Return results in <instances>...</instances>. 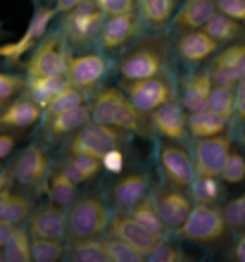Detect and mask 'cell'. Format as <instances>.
Segmentation results:
<instances>
[{"label": "cell", "instance_id": "23", "mask_svg": "<svg viewBox=\"0 0 245 262\" xmlns=\"http://www.w3.org/2000/svg\"><path fill=\"white\" fill-rule=\"evenodd\" d=\"M148 193H150V179L148 174L141 172L124 174L112 188V198H115V205L119 210H131L138 200H143Z\"/></svg>", "mask_w": 245, "mask_h": 262}, {"label": "cell", "instance_id": "20", "mask_svg": "<svg viewBox=\"0 0 245 262\" xmlns=\"http://www.w3.org/2000/svg\"><path fill=\"white\" fill-rule=\"evenodd\" d=\"M91 122V107L88 105H79L72 110H62V112H50L46 115V138L48 141H60L64 136H72L81 129L83 124Z\"/></svg>", "mask_w": 245, "mask_h": 262}, {"label": "cell", "instance_id": "10", "mask_svg": "<svg viewBox=\"0 0 245 262\" xmlns=\"http://www.w3.org/2000/svg\"><path fill=\"white\" fill-rule=\"evenodd\" d=\"M231 138L226 134L219 136H207V138H197L195 150H193V169L200 177H219V169L224 165V160L231 152Z\"/></svg>", "mask_w": 245, "mask_h": 262}, {"label": "cell", "instance_id": "42", "mask_svg": "<svg viewBox=\"0 0 245 262\" xmlns=\"http://www.w3.org/2000/svg\"><path fill=\"white\" fill-rule=\"evenodd\" d=\"M221 214H224V222L229 229L243 231L245 229V193L229 200V203L221 207Z\"/></svg>", "mask_w": 245, "mask_h": 262}, {"label": "cell", "instance_id": "53", "mask_svg": "<svg viewBox=\"0 0 245 262\" xmlns=\"http://www.w3.org/2000/svg\"><path fill=\"white\" fill-rule=\"evenodd\" d=\"M12 188V172H5V169H0V195L10 191Z\"/></svg>", "mask_w": 245, "mask_h": 262}, {"label": "cell", "instance_id": "16", "mask_svg": "<svg viewBox=\"0 0 245 262\" xmlns=\"http://www.w3.org/2000/svg\"><path fill=\"white\" fill-rule=\"evenodd\" d=\"M155 205H157V212L162 217L164 227L167 229H179L181 224L186 222L188 212H191V198L184 193V188H176V186H162L157 191L155 195Z\"/></svg>", "mask_w": 245, "mask_h": 262}, {"label": "cell", "instance_id": "2", "mask_svg": "<svg viewBox=\"0 0 245 262\" xmlns=\"http://www.w3.org/2000/svg\"><path fill=\"white\" fill-rule=\"evenodd\" d=\"M157 74H167V43L157 36L143 38L119 62L122 81H136Z\"/></svg>", "mask_w": 245, "mask_h": 262}, {"label": "cell", "instance_id": "4", "mask_svg": "<svg viewBox=\"0 0 245 262\" xmlns=\"http://www.w3.org/2000/svg\"><path fill=\"white\" fill-rule=\"evenodd\" d=\"M176 231L184 241L214 243L219 238H224L229 227L224 222L221 207H217L214 203H195V205H191V212Z\"/></svg>", "mask_w": 245, "mask_h": 262}, {"label": "cell", "instance_id": "15", "mask_svg": "<svg viewBox=\"0 0 245 262\" xmlns=\"http://www.w3.org/2000/svg\"><path fill=\"white\" fill-rule=\"evenodd\" d=\"M221 48L217 41H212L203 29H193V31H181L176 34V55L186 64H205L214 53Z\"/></svg>", "mask_w": 245, "mask_h": 262}, {"label": "cell", "instance_id": "3", "mask_svg": "<svg viewBox=\"0 0 245 262\" xmlns=\"http://www.w3.org/2000/svg\"><path fill=\"white\" fill-rule=\"evenodd\" d=\"M67 236L79 238V236H100L107 231L109 212L105 200L98 193L76 195V200L67 207Z\"/></svg>", "mask_w": 245, "mask_h": 262}, {"label": "cell", "instance_id": "29", "mask_svg": "<svg viewBox=\"0 0 245 262\" xmlns=\"http://www.w3.org/2000/svg\"><path fill=\"white\" fill-rule=\"evenodd\" d=\"M203 31L210 36L212 41H217L219 46L233 43V41H238V38H243L245 36L243 24L236 21V19H231V17H226V14H221V12L212 14L210 19H207V24L203 27Z\"/></svg>", "mask_w": 245, "mask_h": 262}, {"label": "cell", "instance_id": "5", "mask_svg": "<svg viewBox=\"0 0 245 262\" xmlns=\"http://www.w3.org/2000/svg\"><path fill=\"white\" fill-rule=\"evenodd\" d=\"M129 138H131L129 131L115 129V126L100 124V122H88L72 136L69 152H83V155L102 158L112 148H122L124 143H129Z\"/></svg>", "mask_w": 245, "mask_h": 262}, {"label": "cell", "instance_id": "19", "mask_svg": "<svg viewBox=\"0 0 245 262\" xmlns=\"http://www.w3.org/2000/svg\"><path fill=\"white\" fill-rule=\"evenodd\" d=\"M29 234L41 236V238H67V212L55 205H43L29 214Z\"/></svg>", "mask_w": 245, "mask_h": 262}, {"label": "cell", "instance_id": "51", "mask_svg": "<svg viewBox=\"0 0 245 262\" xmlns=\"http://www.w3.org/2000/svg\"><path fill=\"white\" fill-rule=\"evenodd\" d=\"M231 257H233L236 262H245V229H243V234L236 238V243H233Z\"/></svg>", "mask_w": 245, "mask_h": 262}, {"label": "cell", "instance_id": "1", "mask_svg": "<svg viewBox=\"0 0 245 262\" xmlns=\"http://www.w3.org/2000/svg\"><path fill=\"white\" fill-rule=\"evenodd\" d=\"M91 122H100V124L115 126V129H124L129 134H143L148 129L145 115L141 110H136L129 98L124 96V91L117 89V86L102 89L96 96L93 105H91Z\"/></svg>", "mask_w": 245, "mask_h": 262}, {"label": "cell", "instance_id": "41", "mask_svg": "<svg viewBox=\"0 0 245 262\" xmlns=\"http://www.w3.org/2000/svg\"><path fill=\"white\" fill-rule=\"evenodd\" d=\"M219 179L229 184V186H236V184H243L245 181V155L240 150L229 152V158L224 160V165L219 169Z\"/></svg>", "mask_w": 245, "mask_h": 262}, {"label": "cell", "instance_id": "32", "mask_svg": "<svg viewBox=\"0 0 245 262\" xmlns=\"http://www.w3.org/2000/svg\"><path fill=\"white\" fill-rule=\"evenodd\" d=\"M67 81H69L67 76H29V81L24 83V89H27V96L43 110V107L50 103V98Z\"/></svg>", "mask_w": 245, "mask_h": 262}, {"label": "cell", "instance_id": "8", "mask_svg": "<svg viewBox=\"0 0 245 262\" xmlns=\"http://www.w3.org/2000/svg\"><path fill=\"white\" fill-rule=\"evenodd\" d=\"M69 48L62 31L57 34H46L43 41L36 46L34 55L27 64L29 76H64L69 62Z\"/></svg>", "mask_w": 245, "mask_h": 262}, {"label": "cell", "instance_id": "9", "mask_svg": "<svg viewBox=\"0 0 245 262\" xmlns=\"http://www.w3.org/2000/svg\"><path fill=\"white\" fill-rule=\"evenodd\" d=\"M10 172H12V181H17L19 186L31 188V191H46L53 165H50L48 152L41 145H29L17 158Z\"/></svg>", "mask_w": 245, "mask_h": 262}, {"label": "cell", "instance_id": "39", "mask_svg": "<svg viewBox=\"0 0 245 262\" xmlns=\"http://www.w3.org/2000/svg\"><path fill=\"white\" fill-rule=\"evenodd\" d=\"M102 246H105L107 262H143L141 253H136L129 243L122 241V238L115 234H109L107 238H102Z\"/></svg>", "mask_w": 245, "mask_h": 262}, {"label": "cell", "instance_id": "24", "mask_svg": "<svg viewBox=\"0 0 245 262\" xmlns=\"http://www.w3.org/2000/svg\"><path fill=\"white\" fill-rule=\"evenodd\" d=\"M212 76L210 72H195L186 79L184 83V93H181V107L186 112H197L207 107V98H210L212 89Z\"/></svg>", "mask_w": 245, "mask_h": 262}, {"label": "cell", "instance_id": "37", "mask_svg": "<svg viewBox=\"0 0 245 262\" xmlns=\"http://www.w3.org/2000/svg\"><path fill=\"white\" fill-rule=\"evenodd\" d=\"M64 241L31 236V260L34 262H57L64 255Z\"/></svg>", "mask_w": 245, "mask_h": 262}, {"label": "cell", "instance_id": "56", "mask_svg": "<svg viewBox=\"0 0 245 262\" xmlns=\"http://www.w3.org/2000/svg\"><path fill=\"white\" fill-rule=\"evenodd\" d=\"M0 262H5V260H3V248H0Z\"/></svg>", "mask_w": 245, "mask_h": 262}, {"label": "cell", "instance_id": "34", "mask_svg": "<svg viewBox=\"0 0 245 262\" xmlns=\"http://www.w3.org/2000/svg\"><path fill=\"white\" fill-rule=\"evenodd\" d=\"M129 214L133 217V220L138 222V224H143L145 229H150V231H155V234L164 236V222L162 217H160V212H157V205H155V198L152 195H145L143 200H138L136 205L129 210Z\"/></svg>", "mask_w": 245, "mask_h": 262}, {"label": "cell", "instance_id": "49", "mask_svg": "<svg viewBox=\"0 0 245 262\" xmlns=\"http://www.w3.org/2000/svg\"><path fill=\"white\" fill-rule=\"evenodd\" d=\"M233 117L245 122V76L233 83Z\"/></svg>", "mask_w": 245, "mask_h": 262}, {"label": "cell", "instance_id": "26", "mask_svg": "<svg viewBox=\"0 0 245 262\" xmlns=\"http://www.w3.org/2000/svg\"><path fill=\"white\" fill-rule=\"evenodd\" d=\"M186 126H188V134L195 138H207V136H219V134H226V126H229V119L219 117L212 110L203 107L197 112H186Z\"/></svg>", "mask_w": 245, "mask_h": 262}, {"label": "cell", "instance_id": "7", "mask_svg": "<svg viewBox=\"0 0 245 262\" xmlns=\"http://www.w3.org/2000/svg\"><path fill=\"white\" fill-rule=\"evenodd\" d=\"M124 96L131 100V105L141 110L143 115H150L160 105L174 100V83L167 74L136 79V81H122Z\"/></svg>", "mask_w": 245, "mask_h": 262}, {"label": "cell", "instance_id": "59", "mask_svg": "<svg viewBox=\"0 0 245 262\" xmlns=\"http://www.w3.org/2000/svg\"><path fill=\"white\" fill-rule=\"evenodd\" d=\"M36 3H38V0H36Z\"/></svg>", "mask_w": 245, "mask_h": 262}, {"label": "cell", "instance_id": "17", "mask_svg": "<svg viewBox=\"0 0 245 262\" xmlns=\"http://www.w3.org/2000/svg\"><path fill=\"white\" fill-rule=\"evenodd\" d=\"M150 126L164 136L167 141L181 143L188 136V126H186V110L181 107V103L169 100V103L160 105L157 110L150 112Z\"/></svg>", "mask_w": 245, "mask_h": 262}, {"label": "cell", "instance_id": "12", "mask_svg": "<svg viewBox=\"0 0 245 262\" xmlns=\"http://www.w3.org/2000/svg\"><path fill=\"white\" fill-rule=\"evenodd\" d=\"M210 76L214 83H236L245 76V36L233 43H226V48L214 53L210 64Z\"/></svg>", "mask_w": 245, "mask_h": 262}, {"label": "cell", "instance_id": "35", "mask_svg": "<svg viewBox=\"0 0 245 262\" xmlns=\"http://www.w3.org/2000/svg\"><path fill=\"white\" fill-rule=\"evenodd\" d=\"M207 110H212L224 119L233 117V83H212Z\"/></svg>", "mask_w": 245, "mask_h": 262}, {"label": "cell", "instance_id": "22", "mask_svg": "<svg viewBox=\"0 0 245 262\" xmlns=\"http://www.w3.org/2000/svg\"><path fill=\"white\" fill-rule=\"evenodd\" d=\"M214 12H217L214 10V0H184V5L174 10L171 29H174V34L203 29Z\"/></svg>", "mask_w": 245, "mask_h": 262}, {"label": "cell", "instance_id": "45", "mask_svg": "<svg viewBox=\"0 0 245 262\" xmlns=\"http://www.w3.org/2000/svg\"><path fill=\"white\" fill-rule=\"evenodd\" d=\"M100 12L105 17H115V14H136V0H96Z\"/></svg>", "mask_w": 245, "mask_h": 262}, {"label": "cell", "instance_id": "44", "mask_svg": "<svg viewBox=\"0 0 245 262\" xmlns=\"http://www.w3.org/2000/svg\"><path fill=\"white\" fill-rule=\"evenodd\" d=\"M34 46H36L34 38L29 34H24L19 41H10V43H3V46H0V60H5V62H19Z\"/></svg>", "mask_w": 245, "mask_h": 262}, {"label": "cell", "instance_id": "31", "mask_svg": "<svg viewBox=\"0 0 245 262\" xmlns=\"http://www.w3.org/2000/svg\"><path fill=\"white\" fill-rule=\"evenodd\" d=\"M0 248H3V260L5 262H29L31 260V234H29V229L14 224Z\"/></svg>", "mask_w": 245, "mask_h": 262}, {"label": "cell", "instance_id": "14", "mask_svg": "<svg viewBox=\"0 0 245 262\" xmlns=\"http://www.w3.org/2000/svg\"><path fill=\"white\" fill-rule=\"evenodd\" d=\"M105 74H107V60L100 53H83V55L69 57L67 72H64L69 83H74L76 89L81 91L98 86Z\"/></svg>", "mask_w": 245, "mask_h": 262}, {"label": "cell", "instance_id": "13", "mask_svg": "<svg viewBox=\"0 0 245 262\" xmlns=\"http://www.w3.org/2000/svg\"><path fill=\"white\" fill-rule=\"evenodd\" d=\"M107 227H109V234H115V236H119L122 241H126L136 253L143 255V260L150 250H155L157 246H160V241H162V236L155 234V231H150V229H145L143 224H138L129 212L115 214V217L109 220Z\"/></svg>", "mask_w": 245, "mask_h": 262}, {"label": "cell", "instance_id": "57", "mask_svg": "<svg viewBox=\"0 0 245 262\" xmlns=\"http://www.w3.org/2000/svg\"><path fill=\"white\" fill-rule=\"evenodd\" d=\"M243 143H245V131H243Z\"/></svg>", "mask_w": 245, "mask_h": 262}, {"label": "cell", "instance_id": "43", "mask_svg": "<svg viewBox=\"0 0 245 262\" xmlns=\"http://www.w3.org/2000/svg\"><path fill=\"white\" fill-rule=\"evenodd\" d=\"M145 260L148 262H191L193 257L188 255L184 248L174 246V243L160 241V246H157L155 250H150L148 255H145Z\"/></svg>", "mask_w": 245, "mask_h": 262}, {"label": "cell", "instance_id": "33", "mask_svg": "<svg viewBox=\"0 0 245 262\" xmlns=\"http://www.w3.org/2000/svg\"><path fill=\"white\" fill-rule=\"evenodd\" d=\"M69 257L76 262H107L102 238L98 236H79L69 246Z\"/></svg>", "mask_w": 245, "mask_h": 262}, {"label": "cell", "instance_id": "36", "mask_svg": "<svg viewBox=\"0 0 245 262\" xmlns=\"http://www.w3.org/2000/svg\"><path fill=\"white\" fill-rule=\"evenodd\" d=\"M79 105H86V96H83L81 89H76L74 83H64L53 98H50V103L43 107L46 115L50 112H62V110H72V107H79Z\"/></svg>", "mask_w": 245, "mask_h": 262}, {"label": "cell", "instance_id": "18", "mask_svg": "<svg viewBox=\"0 0 245 262\" xmlns=\"http://www.w3.org/2000/svg\"><path fill=\"white\" fill-rule=\"evenodd\" d=\"M136 34H138L136 14H115V17H105L100 34H98V41H100L102 50L115 53V50L129 46L136 38Z\"/></svg>", "mask_w": 245, "mask_h": 262}, {"label": "cell", "instance_id": "52", "mask_svg": "<svg viewBox=\"0 0 245 262\" xmlns=\"http://www.w3.org/2000/svg\"><path fill=\"white\" fill-rule=\"evenodd\" d=\"M81 3H86V0H53V10H55V14H64L72 7L81 5Z\"/></svg>", "mask_w": 245, "mask_h": 262}, {"label": "cell", "instance_id": "58", "mask_svg": "<svg viewBox=\"0 0 245 262\" xmlns=\"http://www.w3.org/2000/svg\"><path fill=\"white\" fill-rule=\"evenodd\" d=\"M48 3H53V0H48Z\"/></svg>", "mask_w": 245, "mask_h": 262}, {"label": "cell", "instance_id": "50", "mask_svg": "<svg viewBox=\"0 0 245 262\" xmlns=\"http://www.w3.org/2000/svg\"><path fill=\"white\" fill-rule=\"evenodd\" d=\"M14 148H17V136H14V131H0V162L10 158Z\"/></svg>", "mask_w": 245, "mask_h": 262}, {"label": "cell", "instance_id": "40", "mask_svg": "<svg viewBox=\"0 0 245 262\" xmlns=\"http://www.w3.org/2000/svg\"><path fill=\"white\" fill-rule=\"evenodd\" d=\"M55 17H57V14H55L53 5H36V10H34V14H31V19H29V27L24 34H29L36 43H38L43 36L50 31Z\"/></svg>", "mask_w": 245, "mask_h": 262}, {"label": "cell", "instance_id": "21", "mask_svg": "<svg viewBox=\"0 0 245 262\" xmlns=\"http://www.w3.org/2000/svg\"><path fill=\"white\" fill-rule=\"evenodd\" d=\"M43 117V110L29 96L17 98L0 110V131H24Z\"/></svg>", "mask_w": 245, "mask_h": 262}, {"label": "cell", "instance_id": "47", "mask_svg": "<svg viewBox=\"0 0 245 262\" xmlns=\"http://www.w3.org/2000/svg\"><path fill=\"white\" fill-rule=\"evenodd\" d=\"M21 89H24V79H21V76L0 72V98L10 100V98H14Z\"/></svg>", "mask_w": 245, "mask_h": 262}, {"label": "cell", "instance_id": "55", "mask_svg": "<svg viewBox=\"0 0 245 262\" xmlns=\"http://www.w3.org/2000/svg\"><path fill=\"white\" fill-rule=\"evenodd\" d=\"M5 103H7L5 98H0V110H3V107H5Z\"/></svg>", "mask_w": 245, "mask_h": 262}, {"label": "cell", "instance_id": "38", "mask_svg": "<svg viewBox=\"0 0 245 262\" xmlns=\"http://www.w3.org/2000/svg\"><path fill=\"white\" fill-rule=\"evenodd\" d=\"M188 188L193 191L195 203H217L219 195H221V179L219 177H200V174H195Z\"/></svg>", "mask_w": 245, "mask_h": 262}, {"label": "cell", "instance_id": "11", "mask_svg": "<svg viewBox=\"0 0 245 262\" xmlns=\"http://www.w3.org/2000/svg\"><path fill=\"white\" fill-rule=\"evenodd\" d=\"M160 172L164 174V179L176 188H188L191 186L195 169H193V158L184 145L167 141L160 148Z\"/></svg>", "mask_w": 245, "mask_h": 262}, {"label": "cell", "instance_id": "28", "mask_svg": "<svg viewBox=\"0 0 245 262\" xmlns=\"http://www.w3.org/2000/svg\"><path fill=\"white\" fill-rule=\"evenodd\" d=\"M176 0H136V14L148 24L150 29H164L174 17Z\"/></svg>", "mask_w": 245, "mask_h": 262}, {"label": "cell", "instance_id": "27", "mask_svg": "<svg viewBox=\"0 0 245 262\" xmlns=\"http://www.w3.org/2000/svg\"><path fill=\"white\" fill-rule=\"evenodd\" d=\"M76 193H79V184H74L62 169L50 172L48 184H46V195H48L50 205L60 207V210H67L76 200Z\"/></svg>", "mask_w": 245, "mask_h": 262}, {"label": "cell", "instance_id": "25", "mask_svg": "<svg viewBox=\"0 0 245 262\" xmlns=\"http://www.w3.org/2000/svg\"><path fill=\"white\" fill-rule=\"evenodd\" d=\"M62 172L67 174L74 184H88L102 172L100 158H93V155H83V152H69V158L62 162L60 167Z\"/></svg>", "mask_w": 245, "mask_h": 262}, {"label": "cell", "instance_id": "46", "mask_svg": "<svg viewBox=\"0 0 245 262\" xmlns=\"http://www.w3.org/2000/svg\"><path fill=\"white\" fill-rule=\"evenodd\" d=\"M214 10L245 27V0H214Z\"/></svg>", "mask_w": 245, "mask_h": 262}, {"label": "cell", "instance_id": "48", "mask_svg": "<svg viewBox=\"0 0 245 262\" xmlns=\"http://www.w3.org/2000/svg\"><path fill=\"white\" fill-rule=\"evenodd\" d=\"M100 165H102V169H107V172L119 174L124 169V152H122V148H112V150H107L100 158Z\"/></svg>", "mask_w": 245, "mask_h": 262}, {"label": "cell", "instance_id": "6", "mask_svg": "<svg viewBox=\"0 0 245 262\" xmlns=\"http://www.w3.org/2000/svg\"><path fill=\"white\" fill-rule=\"evenodd\" d=\"M62 36L72 46H88L100 34V27L105 21V14L96 5V0H86L81 5L72 7L69 12L62 14Z\"/></svg>", "mask_w": 245, "mask_h": 262}, {"label": "cell", "instance_id": "30", "mask_svg": "<svg viewBox=\"0 0 245 262\" xmlns=\"http://www.w3.org/2000/svg\"><path fill=\"white\" fill-rule=\"evenodd\" d=\"M34 212V200L31 195L12 193V188L0 195V220L7 224H21L29 220V214Z\"/></svg>", "mask_w": 245, "mask_h": 262}, {"label": "cell", "instance_id": "54", "mask_svg": "<svg viewBox=\"0 0 245 262\" xmlns=\"http://www.w3.org/2000/svg\"><path fill=\"white\" fill-rule=\"evenodd\" d=\"M10 231H12V224H7V222L0 220V246L5 243V238L10 236Z\"/></svg>", "mask_w": 245, "mask_h": 262}]
</instances>
